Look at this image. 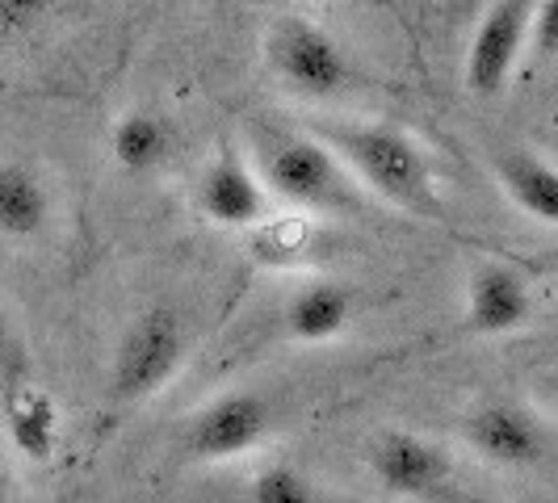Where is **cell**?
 <instances>
[{
  "mask_svg": "<svg viewBox=\"0 0 558 503\" xmlns=\"http://www.w3.org/2000/svg\"><path fill=\"white\" fill-rule=\"evenodd\" d=\"M307 126L340 156L374 206L424 223L446 219L433 151L408 126L387 118H311Z\"/></svg>",
  "mask_w": 558,
  "mask_h": 503,
  "instance_id": "cell-1",
  "label": "cell"
},
{
  "mask_svg": "<svg viewBox=\"0 0 558 503\" xmlns=\"http://www.w3.org/2000/svg\"><path fill=\"white\" fill-rule=\"evenodd\" d=\"M244 147H248L269 197L281 206H294L307 214H336V219H353V214L374 210V201L353 181V172L340 164V156L307 122L286 126L274 118H260V122H252Z\"/></svg>",
  "mask_w": 558,
  "mask_h": 503,
  "instance_id": "cell-2",
  "label": "cell"
},
{
  "mask_svg": "<svg viewBox=\"0 0 558 503\" xmlns=\"http://www.w3.org/2000/svg\"><path fill=\"white\" fill-rule=\"evenodd\" d=\"M260 63L281 93L303 106H344L369 88L357 59L349 56V47L332 29L315 26L299 13H281L265 26Z\"/></svg>",
  "mask_w": 558,
  "mask_h": 503,
  "instance_id": "cell-3",
  "label": "cell"
},
{
  "mask_svg": "<svg viewBox=\"0 0 558 503\" xmlns=\"http://www.w3.org/2000/svg\"><path fill=\"white\" fill-rule=\"evenodd\" d=\"M190 348H194V335L185 328L181 310H140L113 344L110 373H106V416L118 419L151 403L185 369Z\"/></svg>",
  "mask_w": 558,
  "mask_h": 503,
  "instance_id": "cell-4",
  "label": "cell"
},
{
  "mask_svg": "<svg viewBox=\"0 0 558 503\" xmlns=\"http://www.w3.org/2000/svg\"><path fill=\"white\" fill-rule=\"evenodd\" d=\"M278 407L265 391H219L181 419L172 453L181 466H223L269 441Z\"/></svg>",
  "mask_w": 558,
  "mask_h": 503,
  "instance_id": "cell-5",
  "label": "cell"
},
{
  "mask_svg": "<svg viewBox=\"0 0 558 503\" xmlns=\"http://www.w3.org/2000/svg\"><path fill=\"white\" fill-rule=\"evenodd\" d=\"M369 478L395 495L412 503H471L458 487L453 453L441 441L412 432V428H383L365 449Z\"/></svg>",
  "mask_w": 558,
  "mask_h": 503,
  "instance_id": "cell-6",
  "label": "cell"
},
{
  "mask_svg": "<svg viewBox=\"0 0 558 503\" xmlns=\"http://www.w3.org/2000/svg\"><path fill=\"white\" fill-rule=\"evenodd\" d=\"M533 4L537 0H487L471 22L462 84L478 101H496L530 56Z\"/></svg>",
  "mask_w": 558,
  "mask_h": 503,
  "instance_id": "cell-7",
  "label": "cell"
},
{
  "mask_svg": "<svg viewBox=\"0 0 558 503\" xmlns=\"http://www.w3.org/2000/svg\"><path fill=\"white\" fill-rule=\"evenodd\" d=\"M269 206L274 197L252 164L248 147H240L235 139L219 143V151L202 164L194 181L197 219L219 231H248L269 219Z\"/></svg>",
  "mask_w": 558,
  "mask_h": 503,
  "instance_id": "cell-8",
  "label": "cell"
},
{
  "mask_svg": "<svg viewBox=\"0 0 558 503\" xmlns=\"http://www.w3.org/2000/svg\"><path fill=\"white\" fill-rule=\"evenodd\" d=\"M462 445L496 470H533L550 457V428L525 403L487 398L462 416Z\"/></svg>",
  "mask_w": 558,
  "mask_h": 503,
  "instance_id": "cell-9",
  "label": "cell"
},
{
  "mask_svg": "<svg viewBox=\"0 0 558 503\" xmlns=\"http://www.w3.org/2000/svg\"><path fill=\"white\" fill-rule=\"evenodd\" d=\"M533 323V285L508 260H475L466 273L462 328L471 335H517Z\"/></svg>",
  "mask_w": 558,
  "mask_h": 503,
  "instance_id": "cell-10",
  "label": "cell"
},
{
  "mask_svg": "<svg viewBox=\"0 0 558 503\" xmlns=\"http://www.w3.org/2000/svg\"><path fill=\"white\" fill-rule=\"evenodd\" d=\"M357 310H362V294L349 281L315 278L286 298V307H281V335L290 344H303V348L332 344V340H340L353 328Z\"/></svg>",
  "mask_w": 558,
  "mask_h": 503,
  "instance_id": "cell-11",
  "label": "cell"
},
{
  "mask_svg": "<svg viewBox=\"0 0 558 503\" xmlns=\"http://www.w3.org/2000/svg\"><path fill=\"white\" fill-rule=\"evenodd\" d=\"M56 189L29 160H0V240L34 244L56 226Z\"/></svg>",
  "mask_w": 558,
  "mask_h": 503,
  "instance_id": "cell-12",
  "label": "cell"
},
{
  "mask_svg": "<svg viewBox=\"0 0 558 503\" xmlns=\"http://www.w3.org/2000/svg\"><path fill=\"white\" fill-rule=\"evenodd\" d=\"M500 194L542 226H558V164L533 147H500L492 156Z\"/></svg>",
  "mask_w": 558,
  "mask_h": 503,
  "instance_id": "cell-13",
  "label": "cell"
},
{
  "mask_svg": "<svg viewBox=\"0 0 558 503\" xmlns=\"http://www.w3.org/2000/svg\"><path fill=\"white\" fill-rule=\"evenodd\" d=\"M172 151H177V126L160 110L135 106V110L118 113V122L110 126V156L126 176L165 172Z\"/></svg>",
  "mask_w": 558,
  "mask_h": 503,
  "instance_id": "cell-14",
  "label": "cell"
},
{
  "mask_svg": "<svg viewBox=\"0 0 558 503\" xmlns=\"http://www.w3.org/2000/svg\"><path fill=\"white\" fill-rule=\"evenodd\" d=\"M4 432L9 445L29 462H47L59 445V412L51 394L22 382V373L4 382Z\"/></svg>",
  "mask_w": 558,
  "mask_h": 503,
  "instance_id": "cell-15",
  "label": "cell"
},
{
  "mask_svg": "<svg viewBox=\"0 0 558 503\" xmlns=\"http://www.w3.org/2000/svg\"><path fill=\"white\" fill-rule=\"evenodd\" d=\"M244 503H324V491L299 466H290V462H265L252 475Z\"/></svg>",
  "mask_w": 558,
  "mask_h": 503,
  "instance_id": "cell-16",
  "label": "cell"
},
{
  "mask_svg": "<svg viewBox=\"0 0 558 503\" xmlns=\"http://www.w3.org/2000/svg\"><path fill=\"white\" fill-rule=\"evenodd\" d=\"M530 56L537 63H558V0H537L533 4Z\"/></svg>",
  "mask_w": 558,
  "mask_h": 503,
  "instance_id": "cell-17",
  "label": "cell"
},
{
  "mask_svg": "<svg viewBox=\"0 0 558 503\" xmlns=\"http://www.w3.org/2000/svg\"><path fill=\"white\" fill-rule=\"evenodd\" d=\"M51 0H0V38H13L29 29L43 13H47Z\"/></svg>",
  "mask_w": 558,
  "mask_h": 503,
  "instance_id": "cell-18",
  "label": "cell"
},
{
  "mask_svg": "<svg viewBox=\"0 0 558 503\" xmlns=\"http://www.w3.org/2000/svg\"><path fill=\"white\" fill-rule=\"evenodd\" d=\"M22 373V340H17V328H13V315L0 303V378H17Z\"/></svg>",
  "mask_w": 558,
  "mask_h": 503,
  "instance_id": "cell-19",
  "label": "cell"
},
{
  "mask_svg": "<svg viewBox=\"0 0 558 503\" xmlns=\"http://www.w3.org/2000/svg\"><path fill=\"white\" fill-rule=\"evenodd\" d=\"M483 4H487V0H453V13H458V22H475Z\"/></svg>",
  "mask_w": 558,
  "mask_h": 503,
  "instance_id": "cell-20",
  "label": "cell"
},
{
  "mask_svg": "<svg viewBox=\"0 0 558 503\" xmlns=\"http://www.w3.org/2000/svg\"><path fill=\"white\" fill-rule=\"evenodd\" d=\"M0 503H13V475L4 466V457H0Z\"/></svg>",
  "mask_w": 558,
  "mask_h": 503,
  "instance_id": "cell-21",
  "label": "cell"
},
{
  "mask_svg": "<svg viewBox=\"0 0 558 503\" xmlns=\"http://www.w3.org/2000/svg\"><path fill=\"white\" fill-rule=\"evenodd\" d=\"M365 4H387V0H365Z\"/></svg>",
  "mask_w": 558,
  "mask_h": 503,
  "instance_id": "cell-22",
  "label": "cell"
},
{
  "mask_svg": "<svg viewBox=\"0 0 558 503\" xmlns=\"http://www.w3.org/2000/svg\"><path fill=\"white\" fill-rule=\"evenodd\" d=\"M550 387H555V398H558V378H555V382H550Z\"/></svg>",
  "mask_w": 558,
  "mask_h": 503,
  "instance_id": "cell-23",
  "label": "cell"
}]
</instances>
